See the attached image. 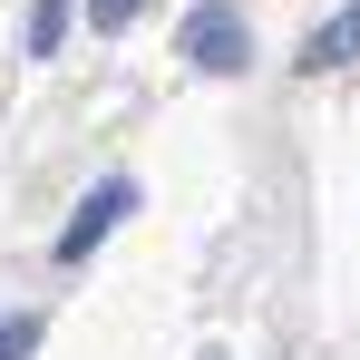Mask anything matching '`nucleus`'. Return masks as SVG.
Listing matches in <instances>:
<instances>
[{"mask_svg":"<svg viewBox=\"0 0 360 360\" xmlns=\"http://www.w3.org/2000/svg\"><path fill=\"white\" fill-rule=\"evenodd\" d=\"M185 59L205 68V78H243L253 68V30H243L234 0H195L185 10Z\"/></svg>","mask_w":360,"mask_h":360,"instance_id":"f257e3e1","label":"nucleus"},{"mask_svg":"<svg viewBox=\"0 0 360 360\" xmlns=\"http://www.w3.org/2000/svg\"><path fill=\"white\" fill-rule=\"evenodd\" d=\"M127 214H136V176H108V185H88V205H78V214L59 224V263H88V253H98V243L117 234Z\"/></svg>","mask_w":360,"mask_h":360,"instance_id":"f03ea898","label":"nucleus"},{"mask_svg":"<svg viewBox=\"0 0 360 360\" xmlns=\"http://www.w3.org/2000/svg\"><path fill=\"white\" fill-rule=\"evenodd\" d=\"M351 59H360V0H341V10L302 39V68H311V78H331V68H351Z\"/></svg>","mask_w":360,"mask_h":360,"instance_id":"7ed1b4c3","label":"nucleus"},{"mask_svg":"<svg viewBox=\"0 0 360 360\" xmlns=\"http://www.w3.org/2000/svg\"><path fill=\"white\" fill-rule=\"evenodd\" d=\"M68 10H78V0H39V10H30V59H59V39H68Z\"/></svg>","mask_w":360,"mask_h":360,"instance_id":"20e7f679","label":"nucleus"},{"mask_svg":"<svg viewBox=\"0 0 360 360\" xmlns=\"http://www.w3.org/2000/svg\"><path fill=\"white\" fill-rule=\"evenodd\" d=\"M39 351V311H0V360H30Z\"/></svg>","mask_w":360,"mask_h":360,"instance_id":"39448f33","label":"nucleus"},{"mask_svg":"<svg viewBox=\"0 0 360 360\" xmlns=\"http://www.w3.org/2000/svg\"><path fill=\"white\" fill-rule=\"evenodd\" d=\"M88 20H98V30H127V20H136V0H88Z\"/></svg>","mask_w":360,"mask_h":360,"instance_id":"423d86ee","label":"nucleus"}]
</instances>
